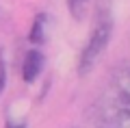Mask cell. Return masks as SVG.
Instances as JSON below:
<instances>
[{"instance_id": "obj_1", "label": "cell", "mask_w": 130, "mask_h": 128, "mask_svg": "<svg viewBox=\"0 0 130 128\" xmlns=\"http://www.w3.org/2000/svg\"><path fill=\"white\" fill-rule=\"evenodd\" d=\"M93 128H130V65L108 76L93 106Z\"/></svg>"}, {"instance_id": "obj_2", "label": "cell", "mask_w": 130, "mask_h": 128, "mask_svg": "<svg viewBox=\"0 0 130 128\" xmlns=\"http://www.w3.org/2000/svg\"><path fill=\"white\" fill-rule=\"evenodd\" d=\"M113 37V13L106 5H98L95 9V22L89 33V39L85 44V48L80 50L78 56V76H87L89 72H93V67L98 65V61L102 59L104 50L108 48Z\"/></svg>"}, {"instance_id": "obj_3", "label": "cell", "mask_w": 130, "mask_h": 128, "mask_svg": "<svg viewBox=\"0 0 130 128\" xmlns=\"http://www.w3.org/2000/svg\"><path fill=\"white\" fill-rule=\"evenodd\" d=\"M43 54L41 50H37V48H30V50L24 54V61H22V80L24 82H35L37 80V76L41 74L43 69Z\"/></svg>"}, {"instance_id": "obj_4", "label": "cell", "mask_w": 130, "mask_h": 128, "mask_svg": "<svg viewBox=\"0 0 130 128\" xmlns=\"http://www.w3.org/2000/svg\"><path fill=\"white\" fill-rule=\"evenodd\" d=\"M46 22H48L46 13H37L35 15L30 33H28V41H30L32 46H43V44H46Z\"/></svg>"}, {"instance_id": "obj_5", "label": "cell", "mask_w": 130, "mask_h": 128, "mask_svg": "<svg viewBox=\"0 0 130 128\" xmlns=\"http://www.w3.org/2000/svg\"><path fill=\"white\" fill-rule=\"evenodd\" d=\"M89 2H91V0H67L70 15L80 22V20L85 18V13H87V9H89Z\"/></svg>"}, {"instance_id": "obj_6", "label": "cell", "mask_w": 130, "mask_h": 128, "mask_svg": "<svg viewBox=\"0 0 130 128\" xmlns=\"http://www.w3.org/2000/svg\"><path fill=\"white\" fill-rule=\"evenodd\" d=\"M7 87V63H5V54L0 52V93Z\"/></svg>"}, {"instance_id": "obj_7", "label": "cell", "mask_w": 130, "mask_h": 128, "mask_svg": "<svg viewBox=\"0 0 130 128\" xmlns=\"http://www.w3.org/2000/svg\"><path fill=\"white\" fill-rule=\"evenodd\" d=\"M26 119H13V117H7L5 119V128H26Z\"/></svg>"}]
</instances>
